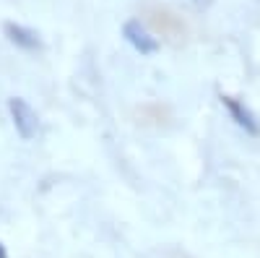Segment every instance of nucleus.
<instances>
[{
  "mask_svg": "<svg viewBox=\"0 0 260 258\" xmlns=\"http://www.w3.org/2000/svg\"><path fill=\"white\" fill-rule=\"evenodd\" d=\"M3 32H6V37L13 42L16 47H21V50H39L42 47V39H39V34L34 32V29H29V26H24V24H16V21H6L3 24Z\"/></svg>",
  "mask_w": 260,
  "mask_h": 258,
  "instance_id": "20e7f679",
  "label": "nucleus"
},
{
  "mask_svg": "<svg viewBox=\"0 0 260 258\" xmlns=\"http://www.w3.org/2000/svg\"><path fill=\"white\" fill-rule=\"evenodd\" d=\"M221 104L226 107L229 118L240 125L247 136H260V120L255 118V112L250 110V107H245V102L234 99V97H229V94H221Z\"/></svg>",
  "mask_w": 260,
  "mask_h": 258,
  "instance_id": "7ed1b4c3",
  "label": "nucleus"
},
{
  "mask_svg": "<svg viewBox=\"0 0 260 258\" xmlns=\"http://www.w3.org/2000/svg\"><path fill=\"white\" fill-rule=\"evenodd\" d=\"M8 110H11V120H13L16 133L24 141H31L37 136V128H39V118L34 112V107L24 97H11L8 99Z\"/></svg>",
  "mask_w": 260,
  "mask_h": 258,
  "instance_id": "f257e3e1",
  "label": "nucleus"
},
{
  "mask_svg": "<svg viewBox=\"0 0 260 258\" xmlns=\"http://www.w3.org/2000/svg\"><path fill=\"white\" fill-rule=\"evenodd\" d=\"M0 258H8V250H6V245L0 243Z\"/></svg>",
  "mask_w": 260,
  "mask_h": 258,
  "instance_id": "39448f33",
  "label": "nucleus"
},
{
  "mask_svg": "<svg viewBox=\"0 0 260 258\" xmlns=\"http://www.w3.org/2000/svg\"><path fill=\"white\" fill-rule=\"evenodd\" d=\"M122 37L127 39V45L133 47L136 52H141V55H156L159 52V39L151 37L146 32V26L141 24V21H136V18H130V21L122 24Z\"/></svg>",
  "mask_w": 260,
  "mask_h": 258,
  "instance_id": "f03ea898",
  "label": "nucleus"
}]
</instances>
